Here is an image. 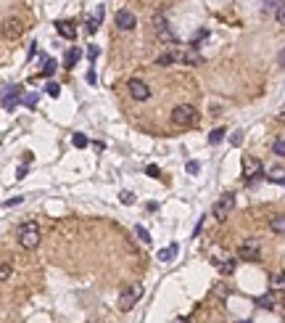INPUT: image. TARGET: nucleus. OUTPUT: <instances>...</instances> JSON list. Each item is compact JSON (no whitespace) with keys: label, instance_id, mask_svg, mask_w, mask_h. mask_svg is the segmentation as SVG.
I'll list each match as a JSON object with an SVG mask.
<instances>
[{"label":"nucleus","instance_id":"f257e3e1","mask_svg":"<svg viewBox=\"0 0 285 323\" xmlns=\"http://www.w3.org/2000/svg\"><path fill=\"white\" fill-rule=\"evenodd\" d=\"M142 294H145L142 283H127V286L119 292V302H116V305H119L122 313H129V310H132L142 300Z\"/></svg>","mask_w":285,"mask_h":323},{"label":"nucleus","instance_id":"f03ea898","mask_svg":"<svg viewBox=\"0 0 285 323\" xmlns=\"http://www.w3.org/2000/svg\"><path fill=\"white\" fill-rule=\"evenodd\" d=\"M19 247L21 249H35L37 244H40V228H37L35 220H27L19 225Z\"/></svg>","mask_w":285,"mask_h":323},{"label":"nucleus","instance_id":"7ed1b4c3","mask_svg":"<svg viewBox=\"0 0 285 323\" xmlns=\"http://www.w3.org/2000/svg\"><path fill=\"white\" fill-rule=\"evenodd\" d=\"M196 122H198V112L190 103H180V106L172 109V125L174 127H193Z\"/></svg>","mask_w":285,"mask_h":323},{"label":"nucleus","instance_id":"20e7f679","mask_svg":"<svg viewBox=\"0 0 285 323\" xmlns=\"http://www.w3.org/2000/svg\"><path fill=\"white\" fill-rule=\"evenodd\" d=\"M259 254H262V247H259V238H245V241L238 247V260L245 262H256Z\"/></svg>","mask_w":285,"mask_h":323},{"label":"nucleus","instance_id":"39448f33","mask_svg":"<svg viewBox=\"0 0 285 323\" xmlns=\"http://www.w3.org/2000/svg\"><path fill=\"white\" fill-rule=\"evenodd\" d=\"M127 90H129V95H132V98L135 101H148V98H151V85H148V82L145 80H140V77H132V80H129L127 82Z\"/></svg>","mask_w":285,"mask_h":323},{"label":"nucleus","instance_id":"423d86ee","mask_svg":"<svg viewBox=\"0 0 285 323\" xmlns=\"http://www.w3.org/2000/svg\"><path fill=\"white\" fill-rule=\"evenodd\" d=\"M153 29H156V37H159L161 43H166V45H174V43H177V35L169 29V24H166V19L161 16V14L153 16Z\"/></svg>","mask_w":285,"mask_h":323},{"label":"nucleus","instance_id":"0eeeda50","mask_svg":"<svg viewBox=\"0 0 285 323\" xmlns=\"http://www.w3.org/2000/svg\"><path fill=\"white\" fill-rule=\"evenodd\" d=\"M262 175H264V167H262V162H259L256 157H243V180L254 183V180H259Z\"/></svg>","mask_w":285,"mask_h":323},{"label":"nucleus","instance_id":"6e6552de","mask_svg":"<svg viewBox=\"0 0 285 323\" xmlns=\"http://www.w3.org/2000/svg\"><path fill=\"white\" fill-rule=\"evenodd\" d=\"M232 209H235V196H232V193H224V196L211 207V215L217 217V220H224Z\"/></svg>","mask_w":285,"mask_h":323},{"label":"nucleus","instance_id":"1a4fd4ad","mask_svg":"<svg viewBox=\"0 0 285 323\" xmlns=\"http://www.w3.org/2000/svg\"><path fill=\"white\" fill-rule=\"evenodd\" d=\"M19 101H21V85H5L3 88V109L5 112H14Z\"/></svg>","mask_w":285,"mask_h":323},{"label":"nucleus","instance_id":"9d476101","mask_svg":"<svg viewBox=\"0 0 285 323\" xmlns=\"http://www.w3.org/2000/svg\"><path fill=\"white\" fill-rule=\"evenodd\" d=\"M116 27H119L122 32H132L135 27H138V19H135L132 11L122 8V11H116Z\"/></svg>","mask_w":285,"mask_h":323},{"label":"nucleus","instance_id":"9b49d317","mask_svg":"<svg viewBox=\"0 0 285 323\" xmlns=\"http://www.w3.org/2000/svg\"><path fill=\"white\" fill-rule=\"evenodd\" d=\"M174 61H183V48H166L156 59L159 67H169V64H174Z\"/></svg>","mask_w":285,"mask_h":323},{"label":"nucleus","instance_id":"f8f14e48","mask_svg":"<svg viewBox=\"0 0 285 323\" xmlns=\"http://www.w3.org/2000/svg\"><path fill=\"white\" fill-rule=\"evenodd\" d=\"M56 32L61 37H66V40H74V37H77V27L71 22H63V19H61V22H56Z\"/></svg>","mask_w":285,"mask_h":323},{"label":"nucleus","instance_id":"ddd939ff","mask_svg":"<svg viewBox=\"0 0 285 323\" xmlns=\"http://www.w3.org/2000/svg\"><path fill=\"white\" fill-rule=\"evenodd\" d=\"M269 231L277 236H285V215H272L269 217Z\"/></svg>","mask_w":285,"mask_h":323},{"label":"nucleus","instance_id":"4468645a","mask_svg":"<svg viewBox=\"0 0 285 323\" xmlns=\"http://www.w3.org/2000/svg\"><path fill=\"white\" fill-rule=\"evenodd\" d=\"M204 61L201 59V53L196 48H183V64H190V67H198V64Z\"/></svg>","mask_w":285,"mask_h":323},{"label":"nucleus","instance_id":"2eb2a0df","mask_svg":"<svg viewBox=\"0 0 285 323\" xmlns=\"http://www.w3.org/2000/svg\"><path fill=\"white\" fill-rule=\"evenodd\" d=\"M3 35L5 37H19V35H21V24H19V22H11V19H5V24H3Z\"/></svg>","mask_w":285,"mask_h":323},{"label":"nucleus","instance_id":"dca6fc26","mask_svg":"<svg viewBox=\"0 0 285 323\" xmlns=\"http://www.w3.org/2000/svg\"><path fill=\"white\" fill-rule=\"evenodd\" d=\"M254 305L262 307V310H275V297H272V294H262V297H256V300H254Z\"/></svg>","mask_w":285,"mask_h":323},{"label":"nucleus","instance_id":"f3484780","mask_svg":"<svg viewBox=\"0 0 285 323\" xmlns=\"http://www.w3.org/2000/svg\"><path fill=\"white\" fill-rule=\"evenodd\" d=\"M80 56H82V50H80V48H69V53H66V61H63V67H66V69H74V64L80 61Z\"/></svg>","mask_w":285,"mask_h":323},{"label":"nucleus","instance_id":"a211bd4d","mask_svg":"<svg viewBox=\"0 0 285 323\" xmlns=\"http://www.w3.org/2000/svg\"><path fill=\"white\" fill-rule=\"evenodd\" d=\"M174 254H177V244H169L166 249H161V252H159V260H161V262H172V260H174Z\"/></svg>","mask_w":285,"mask_h":323},{"label":"nucleus","instance_id":"6ab92c4d","mask_svg":"<svg viewBox=\"0 0 285 323\" xmlns=\"http://www.w3.org/2000/svg\"><path fill=\"white\" fill-rule=\"evenodd\" d=\"M272 154H275V157H283V159H285V135H280V138L272 140Z\"/></svg>","mask_w":285,"mask_h":323},{"label":"nucleus","instance_id":"aec40b11","mask_svg":"<svg viewBox=\"0 0 285 323\" xmlns=\"http://www.w3.org/2000/svg\"><path fill=\"white\" fill-rule=\"evenodd\" d=\"M101 22H103V19H98V16H87L85 19V32H87V35H95V29L101 27Z\"/></svg>","mask_w":285,"mask_h":323},{"label":"nucleus","instance_id":"412c9836","mask_svg":"<svg viewBox=\"0 0 285 323\" xmlns=\"http://www.w3.org/2000/svg\"><path fill=\"white\" fill-rule=\"evenodd\" d=\"M217 268L222 270L224 276H232V273H235V260H224V262H217Z\"/></svg>","mask_w":285,"mask_h":323},{"label":"nucleus","instance_id":"4be33fe9","mask_svg":"<svg viewBox=\"0 0 285 323\" xmlns=\"http://www.w3.org/2000/svg\"><path fill=\"white\" fill-rule=\"evenodd\" d=\"M267 178H269V180H275V183H285V170H280V167H272Z\"/></svg>","mask_w":285,"mask_h":323},{"label":"nucleus","instance_id":"5701e85b","mask_svg":"<svg viewBox=\"0 0 285 323\" xmlns=\"http://www.w3.org/2000/svg\"><path fill=\"white\" fill-rule=\"evenodd\" d=\"M264 3V8H269V11H280V8H285V0H262Z\"/></svg>","mask_w":285,"mask_h":323},{"label":"nucleus","instance_id":"b1692460","mask_svg":"<svg viewBox=\"0 0 285 323\" xmlns=\"http://www.w3.org/2000/svg\"><path fill=\"white\" fill-rule=\"evenodd\" d=\"M56 69H58V64H56L53 59H45V64H42V74H45V77H50V74L56 72Z\"/></svg>","mask_w":285,"mask_h":323},{"label":"nucleus","instance_id":"393cba45","mask_svg":"<svg viewBox=\"0 0 285 323\" xmlns=\"http://www.w3.org/2000/svg\"><path fill=\"white\" fill-rule=\"evenodd\" d=\"M45 90H48L50 98H58V95H61V85H58V82H48V88H45Z\"/></svg>","mask_w":285,"mask_h":323},{"label":"nucleus","instance_id":"a878e982","mask_svg":"<svg viewBox=\"0 0 285 323\" xmlns=\"http://www.w3.org/2000/svg\"><path fill=\"white\" fill-rule=\"evenodd\" d=\"M135 233H138V238L142 244H151V233H148L145 228H142V225H138V228H135Z\"/></svg>","mask_w":285,"mask_h":323},{"label":"nucleus","instance_id":"bb28decb","mask_svg":"<svg viewBox=\"0 0 285 323\" xmlns=\"http://www.w3.org/2000/svg\"><path fill=\"white\" fill-rule=\"evenodd\" d=\"M71 143H74L77 148H85V146H87V138H85V135H82V133H74V138H71Z\"/></svg>","mask_w":285,"mask_h":323},{"label":"nucleus","instance_id":"cd10ccee","mask_svg":"<svg viewBox=\"0 0 285 323\" xmlns=\"http://www.w3.org/2000/svg\"><path fill=\"white\" fill-rule=\"evenodd\" d=\"M222 138H224V130H222V127H217V130H214V133L209 135V143H214V146H217Z\"/></svg>","mask_w":285,"mask_h":323},{"label":"nucleus","instance_id":"c85d7f7f","mask_svg":"<svg viewBox=\"0 0 285 323\" xmlns=\"http://www.w3.org/2000/svg\"><path fill=\"white\" fill-rule=\"evenodd\" d=\"M37 101H40V98H37V93L24 95V106H29V109H35V106H37Z\"/></svg>","mask_w":285,"mask_h":323},{"label":"nucleus","instance_id":"c756f323","mask_svg":"<svg viewBox=\"0 0 285 323\" xmlns=\"http://www.w3.org/2000/svg\"><path fill=\"white\" fill-rule=\"evenodd\" d=\"M119 196H122V204H132L135 202V193L132 191H122Z\"/></svg>","mask_w":285,"mask_h":323},{"label":"nucleus","instance_id":"7c9ffc66","mask_svg":"<svg viewBox=\"0 0 285 323\" xmlns=\"http://www.w3.org/2000/svg\"><path fill=\"white\" fill-rule=\"evenodd\" d=\"M283 283H285V276H283V273H275V276H272V286H277V289H280Z\"/></svg>","mask_w":285,"mask_h":323},{"label":"nucleus","instance_id":"2f4dec72","mask_svg":"<svg viewBox=\"0 0 285 323\" xmlns=\"http://www.w3.org/2000/svg\"><path fill=\"white\" fill-rule=\"evenodd\" d=\"M87 59H90V64L98 59V48H95V45H90V48H87Z\"/></svg>","mask_w":285,"mask_h":323},{"label":"nucleus","instance_id":"473e14b6","mask_svg":"<svg viewBox=\"0 0 285 323\" xmlns=\"http://www.w3.org/2000/svg\"><path fill=\"white\" fill-rule=\"evenodd\" d=\"M0 276H3V281L11 278V265H8V262H3V270H0Z\"/></svg>","mask_w":285,"mask_h":323},{"label":"nucleus","instance_id":"72a5a7b5","mask_svg":"<svg viewBox=\"0 0 285 323\" xmlns=\"http://www.w3.org/2000/svg\"><path fill=\"white\" fill-rule=\"evenodd\" d=\"M145 172H148L151 178H161V175H159V167H156V164H148V167H145Z\"/></svg>","mask_w":285,"mask_h":323},{"label":"nucleus","instance_id":"f704fd0d","mask_svg":"<svg viewBox=\"0 0 285 323\" xmlns=\"http://www.w3.org/2000/svg\"><path fill=\"white\" fill-rule=\"evenodd\" d=\"M198 170H201V164H198V162H187V172H190V175H196Z\"/></svg>","mask_w":285,"mask_h":323},{"label":"nucleus","instance_id":"c9c22d12","mask_svg":"<svg viewBox=\"0 0 285 323\" xmlns=\"http://www.w3.org/2000/svg\"><path fill=\"white\" fill-rule=\"evenodd\" d=\"M14 204H21V196H14V199H8V202H5V207H14Z\"/></svg>","mask_w":285,"mask_h":323},{"label":"nucleus","instance_id":"e433bc0d","mask_svg":"<svg viewBox=\"0 0 285 323\" xmlns=\"http://www.w3.org/2000/svg\"><path fill=\"white\" fill-rule=\"evenodd\" d=\"M217 294H219V297H227L230 292H227V286H217Z\"/></svg>","mask_w":285,"mask_h":323},{"label":"nucleus","instance_id":"4c0bfd02","mask_svg":"<svg viewBox=\"0 0 285 323\" xmlns=\"http://www.w3.org/2000/svg\"><path fill=\"white\" fill-rule=\"evenodd\" d=\"M275 16H277V22H283V24H285V8H280Z\"/></svg>","mask_w":285,"mask_h":323},{"label":"nucleus","instance_id":"58836bf2","mask_svg":"<svg viewBox=\"0 0 285 323\" xmlns=\"http://www.w3.org/2000/svg\"><path fill=\"white\" fill-rule=\"evenodd\" d=\"M87 82H90V85H95V72H93V69L87 72Z\"/></svg>","mask_w":285,"mask_h":323},{"label":"nucleus","instance_id":"ea45409f","mask_svg":"<svg viewBox=\"0 0 285 323\" xmlns=\"http://www.w3.org/2000/svg\"><path fill=\"white\" fill-rule=\"evenodd\" d=\"M277 64H280V67H285V50L280 53V59H277Z\"/></svg>","mask_w":285,"mask_h":323},{"label":"nucleus","instance_id":"a19ab883","mask_svg":"<svg viewBox=\"0 0 285 323\" xmlns=\"http://www.w3.org/2000/svg\"><path fill=\"white\" fill-rule=\"evenodd\" d=\"M174 323H187V318H177V321H174Z\"/></svg>","mask_w":285,"mask_h":323},{"label":"nucleus","instance_id":"79ce46f5","mask_svg":"<svg viewBox=\"0 0 285 323\" xmlns=\"http://www.w3.org/2000/svg\"><path fill=\"white\" fill-rule=\"evenodd\" d=\"M280 119H285V109H283V112H280Z\"/></svg>","mask_w":285,"mask_h":323},{"label":"nucleus","instance_id":"37998d69","mask_svg":"<svg viewBox=\"0 0 285 323\" xmlns=\"http://www.w3.org/2000/svg\"><path fill=\"white\" fill-rule=\"evenodd\" d=\"M238 323H251V321H238Z\"/></svg>","mask_w":285,"mask_h":323},{"label":"nucleus","instance_id":"c03bdc74","mask_svg":"<svg viewBox=\"0 0 285 323\" xmlns=\"http://www.w3.org/2000/svg\"><path fill=\"white\" fill-rule=\"evenodd\" d=\"M283 313H285V300H283Z\"/></svg>","mask_w":285,"mask_h":323}]
</instances>
